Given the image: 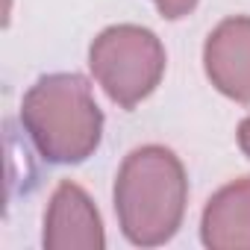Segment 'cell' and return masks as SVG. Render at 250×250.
Here are the masks:
<instances>
[{
    "mask_svg": "<svg viewBox=\"0 0 250 250\" xmlns=\"http://www.w3.org/2000/svg\"><path fill=\"white\" fill-rule=\"evenodd\" d=\"M42 241L47 250H103L106 247L100 212L77 183L65 180L56 186L47 203Z\"/></svg>",
    "mask_w": 250,
    "mask_h": 250,
    "instance_id": "cell-4",
    "label": "cell"
},
{
    "mask_svg": "<svg viewBox=\"0 0 250 250\" xmlns=\"http://www.w3.org/2000/svg\"><path fill=\"white\" fill-rule=\"evenodd\" d=\"M88 68L112 103L133 109L159 85L165 74V47L147 27L118 24L91 42Z\"/></svg>",
    "mask_w": 250,
    "mask_h": 250,
    "instance_id": "cell-3",
    "label": "cell"
},
{
    "mask_svg": "<svg viewBox=\"0 0 250 250\" xmlns=\"http://www.w3.org/2000/svg\"><path fill=\"white\" fill-rule=\"evenodd\" d=\"M188 200L186 168L162 145L136 147L115 177L118 224L133 244L156 247L174 238Z\"/></svg>",
    "mask_w": 250,
    "mask_h": 250,
    "instance_id": "cell-1",
    "label": "cell"
},
{
    "mask_svg": "<svg viewBox=\"0 0 250 250\" xmlns=\"http://www.w3.org/2000/svg\"><path fill=\"white\" fill-rule=\"evenodd\" d=\"M203 65L212 85L235 100L250 103V18L235 15L221 21L203 47Z\"/></svg>",
    "mask_w": 250,
    "mask_h": 250,
    "instance_id": "cell-5",
    "label": "cell"
},
{
    "mask_svg": "<svg viewBox=\"0 0 250 250\" xmlns=\"http://www.w3.org/2000/svg\"><path fill=\"white\" fill-rule=\"evenodd\" d=\"M21 124L36 150L53 165L85 162L103 136V112L80 74H47L30 85Z\"/></svg>",
    "mask_w": 250,
    "mask_h": 250,
    "instance_id": "cell-2",
    "label": "cell"
},
{
    "mask_svg": "<svg viewBox=\"0 0 250 250\" xmlns=\"http://www.w3.org/2000/svg\"><path fill=\"white\" fill-rule=\"evenodd\" d=\"M238 147L250 156V118H244V121L238 124Z\"/></svg>",
    "mask_w": 250,
    "mask_h": 250,
    "instance_id": "cell-8",
    "label": "cell"
},
{
    "mask_svg": "<svg viewBox=\"0 0 250 250\" xmlns=\"http://www.w3.org/2000/svg\"><path fill=\"white\" fill-rule=\"evenodd\" d=\"M200 238L212 250H250V174L212 194L203 209Z\"/></svg>",
    "mask_w": 250,
    "mask_h": 250,
    "instance_id": "cell-6",
    "label": "cell"
},
{
    "mask_svg": "<svg viewBox=\"0 0 250 250\" xmlns=\"http://www.w3.org/2000/svg\"><path fill=\"white\" fill-rule=\"evenodd\" d=\"M153 3H156V9H159L165 18L177 21V18H186V15L197 6V0H153Z\"/></svg>",
    "mask_w": 250,
    "mask_h": 250,
    "instance_id": "cell-7",
    "label": "cell"
}]
</instances>
